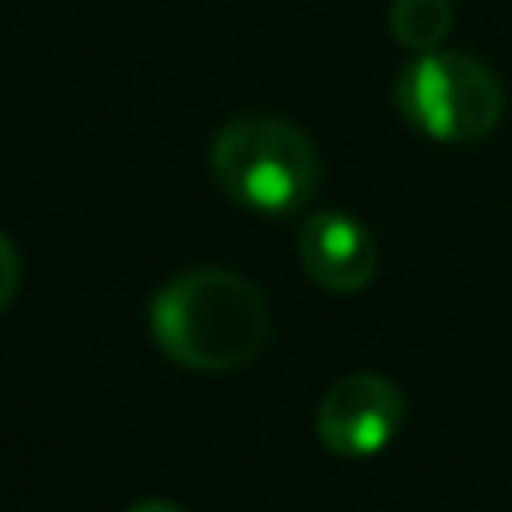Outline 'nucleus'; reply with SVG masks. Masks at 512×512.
Segmentation results:
<instances>
[{
	"mask_svg": "<svg viewBox=\"0 0 512 512\" xmlns=\"http://www.w3.org/2000/svg\"><path fill=\"white\" fill-rule=\"evenodd\" d=\"M148 320L152 340L176 364L196 372H232L264 348L268 300L240 272L192 268L156 292Z\"/></svg>",
	"mask_w": 512,
	"mask_h": 512,
	"instance_id": "f257e3e1",
	"label": "nucleus"
},
{
	"mask_svg": "<svg viewBox=\"0 0 512 512\" xmlns=\"http://www.w3.org/2000/svg\"><path fill=\"white\" fill-rule=\"evenodd\" d=\"M208 164L228 200L264 216L304 208L320 184V156L312 140L296 124L264 112L228 120L212 136Z\"/></svg>",
	"mask_w": 512,
	"mask_h": 512,
	"instance_id": "f03ea898",
	"label": "nucleus"
},
{
	"mask_svg": "<svg viewBox=\"0 0 512 512\" xmlns=\"http://www.w3.org/2000/svg\"><path fill=\"white\" fill-rule=\"evenodd\" d=\"M396 108L400 116L444 144H472L484 140L504 112V92L496 76L464 56V52H420L396 76Z\"/></svg>",
	"mask_w": 512,
	"mask_h": 512,
	"instance_id": "7ed1b4c3",
	"label": "nucleus"
},
{
	"mask_svg": "<svg viewBox=\"0 0 512 512\" xmlns=\"http://www.w3.org/2000/svg\"><path fill=\"white\" fill-rule=\"evenodd\" d=\"M404 424V396L388 376L352 372L336 380L316 408V436L328 452L364 460L392 444Z\"/></svg>",
	"mask_w": 512,
	"mask_h": 512,
	"instance_id": "20e7f679",
	"label": "nucleus"
},
{
	"mask_svg": "<svg viewBox=\"0 0 512 512\" xmlns=\"http://www.w3.org/2000/svg\"><path fill=\"white\" fill-rule=\"evenodd\" d=\"M300 264L328 292H360L372 284L380 252L372 232L344 212H316L300 224Z\"/></svg>",
	"mask_w": 512,
	"mask_h": 512,
	"instance_id": "39448f33",
	"label": "nucleus"
},
{
	"mask_svg": "<svg viewBox=\"0 0 512 512\" xmlns=\"http://www.w3.org/2000/svg\"><path fill=\"white\" fill-rule=\"evenodd\" d=\"M388 28L404 48L432 52L444 44L452 28V4L448 0H392Z\"/></svg>",
	"mask_w": 512,
	"mask_h": 512,
	"instance_id": "423d86ee",
	"label": "nucleus"
},
{
	"mask_svg": "<svg viewBox=\"0 0 512 512\" xmlns=\"http://www.w3.org/2000/svg\"><path fill=\"white\" fill-rule=\"evenodd\" d=\"M16 288H20V256H16L12 240L0 232V312L12 304Z\"/></svg>",
	"mask_w": 512,
	"mask_h": 512,
	"instance_id": "0eeeda50",
	"label": "nucleus"
},
{
	"mask_svg": "<svg viewBox=\"0 0 512 512\" xmlns=\"http://www.w3.org/2000/svg\"><path fill=\"white\" fill-rule=\"evenodd\" d=\"M124 512H184V508H180V504H172V500L148 496V500H136V504H128Z\"/></svg>",
	"mask_w": 512,
	"mask_h": 512,
	"instance_id": "6e6552de",
	"label": "nucleus"
}]
</instances>
